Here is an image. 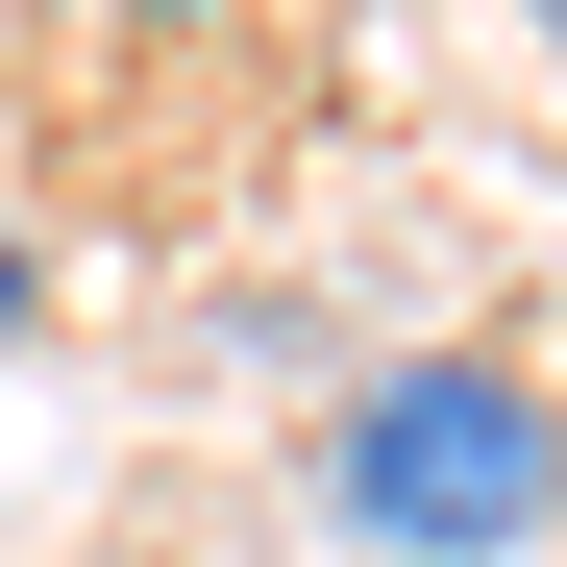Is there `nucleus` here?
I'll list each match as a JSON object with an SVG mask.
<instances>
[{
    "instance_id": "20e7f679",
    "label": "nucleus",
    "mask_w": 567,
    "mask_h": 567,
    "mask_svg": "<svg viewBox=\"0 0 567 567\" xmlns=\"http://www.w3.org/2000/svg\"><path fill=\"white\" fill-rule=\"evenodd\" d=\"M494 25H543V50H567V0H494Z\"/></svg>"
},
{
    "instance_id": "f03ea898",
    "label": "nucleus",
    "mask_w": 567,
    "mask_h": 567,
    "mask_svg": "<svg viewBox=\"0 0 567 567\" xmlns=\"http://www.w3.org/2000/svg\"><path fill=\"white\" fill-rule=\"evenodd\" d=\"M25 321H50V247H25V223H0V346H25Z\"/></svg>"
},
{
    "instance_id": "7ed1b4c3",
    "label": "nucleus",
    "mask_w": 567,
    "mask_h": 567,
    "mask_svg": "<svg viewBox=\"0 0 567 567\" xmlns=\"http://www.w3.org/2000/svg\"><path fill=\"white\" fill-rule=\"evenodd\" d=\"M124 25H271V0H124Z\"/></svg>"
},
{
    "instance_id": "f257e3e1",
    "label": "nucleus",
    "mask_w": 567,
    "mask_h": 567,
    "mask_svg": "<svg viewBox=\"0 0 567 567\" xmlns=\"http://www.w3.org/2000/svg\"><path fill=\"white\" fill-rule=\"evenodd\" d=\"M321 543L346 567H518V543H567V370L370 346L321 395Z\"/></svg>"
}]
</instances>
